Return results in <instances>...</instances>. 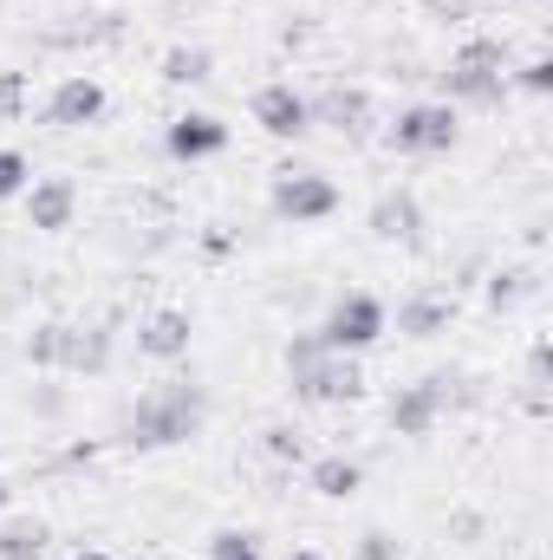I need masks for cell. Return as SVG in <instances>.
<instances>
[{"label": "cell", "mask_w": 553, "mask_h": 560, "mask_svg": "<svg viewBox=\"0 0 553 560\" xmlns=\"http://www.w3.org/2000/svg\"><path fill=\"white\" fill-rule=\"evenodd\" d=\"M202 418H209L202 385L169 378V385L143 392L138 405L125 411V443H131V450H169V443H189V436L202 430Z\"/></svg>", "instance_id": "6da1fadb"}, {"label": "cell", "mask_w": 553, "mask_h": 560, "mask_svg": "<svg viewBox=\"0 0 553 560\" xmlns=\"http://www.w3.org/2000/svg\"><path fill=\"white\" fill-rule=\"evenodd\" d=\"M443 92H449L456 105H502V92H508V46H502V39H469V46L449 59Z\"/></svg>", "instance_id": "7a4b0ae2"}, {"label": "cell", "mask_w": 553, "mask_h": 560, "mask_svg": "<svg viewBox=\"0 0 553 560\" xmlns=\"http://www.w3.org/2000/svg\"><path fill=\"white\" fill-rule=\"evenodd\" d=\"M319 339H326V352H365V346H378V339H385V300H372V293L332 300Z\"/></svg>", "instance_id": "3957f363"}, {"label": "cell", "mask_w": 553, "mask_h": 560, "mask_svg": "<svg viewBox=\"0 0 553 560\" xmlns=\"http://www.w3.org/2000/svg\"><path fill=\"white\" fill-rule=\"evenodd\" d=\"M332 209H339L332 176H319V170H280L274 176V215L280 222L306 229V222H326Z\"/></svg>", "instance_id": "277c9868"}, {"label": "cell", "mask_w": 553, "mask_h": 560, "mask_svg": "<svg viewBox=\"0 0 553 560\" xmlns=\"http://www.w3.org/2000/svg\"><path fill=\"white\" fill-rule=\"evenodd\" d=\"M456 138H462L456 105H404L398 125H391V143H398L404 156H436V150H449Z\"/></svg>", "instance_id": "5b68a950"}, {"label": "cell", "mask_w": 553, "mask_h": 560, "mask_svg": "<svg viewBox=\"0 0 553 560\" xmlns=\"http://www.w3.org/2000/svg\"><path fill=\"white\" fill-rule=\"evenodd\" d=\"M293 392H299L306 405H352V398L365 392V372H358L352 352H319L306 372H293Z\"/></svg>", "instance_id": "8992f818"}, {"label": "cell", "mask_w": 553, "mask_h": 560, "mask_svg": "<svg viewBox=\"0 0 553 560\" xmlns=\"http://www.w3.org/2000/svg\"><path fill=\"white\" fill-rule=\"evenodd\" d=\"M449 372H430V378H416V385H404V392H391V430L398 436H430L436 430V418L449 411Z\"/></svg>", "instance_id": "52a82bcc"}, {"label": "cell", "mask_w": 553, "mask_h": 560, "mask_svg": "<svg viewBox=\"0 0 553 560\" xmlns=\"http://www.w3.org/2000/svg\"><path fill=\"white\" fill-rule=\"evenodd\" d=\"M105 118V85L98 79H59V92L46 98V125H59V131H79V125H98Z\"/></svg>", "instance_id": "ba28073f"}, {"label": "cell", "mask_w": 553, "mask_h": 560, "mask_svg": "<svg viewBox=\"0 0 553 560\" xmlns=\"http://www.w3.org/2000/svg\"><path fill=\"white\" fill-rule=\"evenodd\" d=\"M255 125L268 138H306L313 131V105L293 92V85H261L255 92Z\"/></svg>", "instance_id": "9c48e42d"}, {"label": "cell", "mask_w": 553, "mask_h": 560, "mask_svg": "<svg viewBox=\"0 0 553 560\" xmlns=\"http://www.w3.org/2000/svg\"><path fill=\"white\" fill-rule=\"evenodd\" d=\"M189 339H196V319H189L183 306H156V313L138 319V352L143 359H183Z\"/></svg>", "instance_id": "30bf717a"}, {"label": "cell", "mask_w": 553, "mask_h": 560, "mask_svg": "<svg viewBox=\"0 0 553 560\" xmlns=\"http://www.w3.org/2000/svg\"><path fill=\"white\" fill-rule=\"evenodd\" d=\"M169 156L176 163H202V156H222L228 150V125L222 118H209V112H183L176 125H169Z\"/></svg>", "instance_id": "8fae6325"}, {"label": "cell", "mask_w": 553, "mask_h": 560, "mask_svg": "<svg viewBox=\"0 0 553 560\" xmlns=\"http://www.w3.org/2000/svg\"><path fill=\"white\" fill-rule=\"evenodd\" d=\"M306 105H313V125H332L339 138H365L372 131V98L358 85H332V92H319Z\"/></svg>", "instance_id": "7c38bea8"}, {"label": "cell", "mask_w": 553, "mask_h": 560, "mask_svg": "<svg viewBox=\"0 0 553 560\" xmlns=\"http://www.w3.org/2000/svg\"><path fill=\"white\" fill-rule=\"evenodd\" d=\"M72 209H79L72 176H39V183H26V222H33V229L59 235V229L72 222Z\"/></svg>", "instance_id": "4fadbf2b"}, {"label": "cell", "mask_w": 553, "mask_h": 560, "mask_svg": "<svg viewBox=\"0 0 553 560\" xmlns=\"http://www.w3.org/2000/svg\"><path fill=\"white\" fill-rule=\"evenodd\" d=\"M59 365H66V372H85V378H98V372L111 365V332H105V326H66Z\"/></svg>", "instance_id": "5bb4252c"}, {"label": "cell", "mask_w": 553, "mask_h": 560, "mask_svg": "<svg viewBox=\"0 0 553 560\" xmlns=\"http://www.w3.org/2000/svg\"><path fill=\"white\" fill-rule=\"evenodd\" d=\"M372 235H378V242H416V235H423V209H416L411 189L378 196V209H372Z\"/></svg>", "instance_id": "9a60e30c"}, {"label": "cell", "mask_w": 553, "mask_h": 560, "mask_svg": "<svg viewBox=\"0 0 553 560\" xmlns=\"http://www.w3.org/2000/svg\"><path fill=\"white\" fill-rule=\"evenodd\" d=\"M449 319H456V300H443V293H411L398 306V332L404 339H436V332H449Z\"/></svg>", "instance_id": "2e32d148"}, {"label": "cell", "mask_w": 553, "mask_h": 560, "mask_svg": "<svg viewBox=\"0 0 553 560\" xmlns=\"http://www.w3.org/2000/svg\"><path fill=\"white\" fill-rule=\"evenodd\" d=\"M358 482H365L358 456H319V463H313V489H319L326 502H345V495H358Z\"/></svg>", "instance_id": "e0dca14e"}, {"label": "cell", "mask_w": 553, "mask_h": 560, "mask_svg": "<svg viewBox=\"0 0 553 560\" xmlns=\"http://www.w3.org/2000/svg\"><path fill=\"white\" fill-rule=\"evenodd\" d=\"M209 72H215V52L209 46H169L163 52V79L169 85H202Z\"/></svg>", "instance_id": "ac0fdd59"}, {"label": "cell", "mask_w": 553, "mask_h": 560, "mask_svg": "<svg viewBox=\"0 0 553 560\" xmlns=\"http://www.w3.org/2000/svg\"><path fill=\"white\" fill-rule=\"evenodd\" d=\"M261 450H268V463L293 469V463H306V430H293V423H268V430H261Z\"/></svg>", "instance_id": "d6986e66"}, {"label": "cell", "mask_w": 553, "mask_h": 560, "mask_svg": "<svg viewBox=\"0 0 553 560\" xmlns=\"http://www.w3.org/2000/svg\"><path fill=\"white\" fill-rule=\"evenodd\" d=\"M46 555V522H13L0 528V560H39Z\"/></svg>", "instance_id": "ffe728a7"}, {"label": "cell", "mask_w": 553, "mask_h": 560, "mask_svg": "<svg viewBox=\"0 0 553 560\" xmlns=\"http://www.w3.org/2000/svg\"><path fill=\"white\" fill-rule=\"evenodd\" d=\"M528 293H534V268H502V275H489V306H495V313L521 306Z\"/></svg>", "instance_id": "44dd1931"}, {"label": "cell", "mask_w": 553, "mask_h": 560, "mask_svg": "<svg viewBox=\"0 0 553 560\" xmlns=\"http://www.w3.org/2000/svg\"><path fill=\"white\" fill-rule=\"evenodd\" d=\"M209 560H261V541L242 535V528H222V535L209 541Z\"/></svg>", "instance_id": "7402d4cb"}, {"label": "cell", "mask_w": 553, "mask_h": 560, "mask_svg": "<svg viewBox=\"0 0 553 560\" xmlns=\"http://www.w3.org/2000/svg\"><path fill=\"white\" fill-rule=\"evenodd\" d=\"M26 183H33V163L20 150H0V202L7 196H26Z\"/></svg>", "instance_id": "603a6c76"}, {"label": "cell", "mask_w": 553, "mask_h": 560, "mask_svg": "<svg viewBox=\"0 0 553 560\" xmlns=\"http://www.w3.org/2000/svg\"><path fill=\"white\" fill-rule=\"evenodd\" d=\"M59 346H66V326H33L26 359H33V365H59Z\"/></svg>", "instance_id": "cb8c5ba5"}, {"label": "cell", "mask_w": 553, "mask_h": 560, "mask_svg": "<svg viewBox=\"0 0 553 560\" xmlns=\"http://www.w3.org/2000/svg\"><path fill=\"white\" fill-rule=\"evenodd\" d=\"M515 85L534 92V98H548L553 92V59H528V66H515Z\"/></svg>", "instance_id": "d4e9b609"}, {"label": "cell", "mask_w": 553, "mask_h": 560, "mask_svg": "<svg viewBox=\"0 0 553 560\" xmlns=\"http://www.w3.org/2000/svg\"><path fill=\"white\" fill-rule=\"evenodd\" d=\"M26 105V79L20 72H0V118H13Z\"/></svg>", "instance_id": "484cf974"}, {"label": "cell", "mask_w": 553, "mask_h": 560, "mask_svg": "<svg viewBox=\"0 0 553 560\" xmlns=\"http://www.w3.org/2000/svg\"><path fill=\"white\" fill-rule=\"evenodd\" d=\"M358 560H398V541H391L385 528H372V535L358 541Z\"/></svg>", "instance_id": "4316f807"}, {"label": "cell", "mask_w": 553, "mask_h": 560, "mask_svg": "<svg viewBox=\"0 0 553 560\" xmlns=\"http://www.w3.org/2000/svg\"><path fill=\"white\" fill-rule=\"evenodd\" d=\"M430 7V20H469L475 13V0H423Z\"/></svg>", "instance_id": "83f0119b"}, {"label": "cell", "mask_w": 553, "mask_h": 560, "mask_svg": "<svg viewBox=\"0 0 553 560\" xmlns=\"http://www.w3.org/2000/svg\"><path fill=\"white\" fill-rule=\"evenodd\" d=\"M33 411H39V418H59V411H66V392H52V385L33 392Z\"/></svg>", "instance_id": "f1b7e54d"}, {"label": "cell", "mask_w": 553, "mask_h": 560, "mask_svg": "<svg viewBox=\"0 0 553 560\" xmlns=\"http://www.w3.org/2000/svg\"><path fill=\"white\" fill-rule=\"evenodd\" d=\"M228 248H235V235H222V229H209V235H202V255H215V261H222Z\"/></svg>", "instance_id": "f546056e"}, {"label": "cell", "mask_w": 553, "mask_h": 560, "mask_svg": "<svg viewBox=\"0 0 553 560\" xmlns=\"http://www.w3.org/2000/svg\"><path fill=\"white\" fill-rule=\"evenodd\" d=\"M72 560H111V555L105 548H85V555H72Z\"/></svg>", "instance_id": "4dcf8cb0"}, {"label": "cell", "mask_w": 553, "mask_h": 560, "mask_svg": "<svg viewBox=\"0 0 553 560\" xmlns=\"http://www.w3.org/2000/svg\"><path fill=\"white\" fill-rule=\"evenodd\" d=\"M286 560H319V555H313V548H299V555H286Z\"/></svg>", "instance_id": "1f68e13d"}, {"label": "cell", "mask_w": 553, "mask_h": 560, "mask_svg": "<svg viewBox=\"0 0 553 560\" xmlns=\"http://www.w3.org/2000/svg\"><path fill=\"white\" fill-rule=\"evenodd\" d=\"M0 502H7V476H0Z\"/></svg>", "instance_id": "d6a6232c"}]
</instances>
